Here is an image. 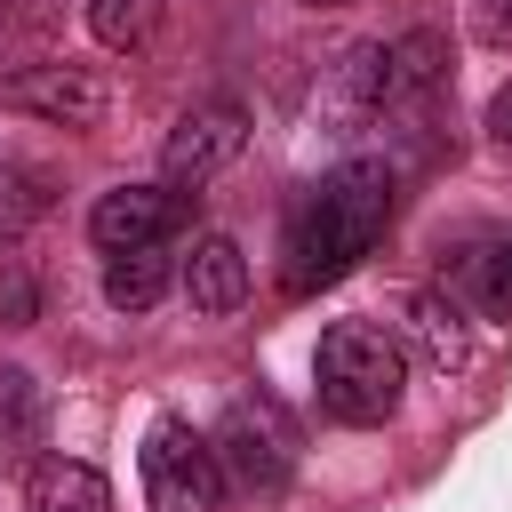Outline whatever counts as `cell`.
Masks as SVG:
<instances>
[{
    "label": "cell",
    "mask_w": 512,
    "mask_h": 512,
    "mask_svg": "<svg viewBox=\"0 0 512 512\" xmlns=\"http://www.w3.org/2000/svg\"><path fill=\"white\" fill-rule=\"evenodd\" d=\"M56 208V184L40 168H0V240H24Z\"/></svg>",
    "instance_id": "9a60e30c"
},
{
    "label": "cell",
    "mask_w": 512,
    "mask_h": 512,
    "mask_svg": "<svg viewBox=\"0 0 512 512\" xmlns=\"http://www.w3.org/2000/svg\"><path fill=\"white\" fill-rule=\"evenodd\" d=\"M224 456L208 432H192L184 416H160L144 432V496L152 512H216L224 504Z\"/></svg>",
    "instance_id": "277c9868"
},
{
    "label": "cell",
    "mask_w": 512,
    "mask_h": 512,
    "mask_svg": "<svg viewBox=\"0 0 512 512\" xmlns=\"http://www.w3.org/2000/svg\"><path fill=\"white\" fill-rule=\"evenodd\" d=\"M456 304L488 312V320H512V232H472L448 248V280H440Z\"/></svg>",
    "instance_id": "9c48e42d"
},
{
    "label": "cell",
    "mask_w": 512,
    "mask_h": 512,
    "mask_svg": "<svg viewBox=\"0 0 512 512\" xmlns=\"http://www.w3.org/2000/svg\"><path fill=\"white\" fill-rule=\"evenodd\" d=\"M304 8H352V0H304Z\"/></svg>",
    "instance_id": "ffe728a7"
},
{
    "label": "cell",
    "mask_w": 512,
    "mask_h": 512,
    "mask_svg": "<svg viewBox=\"0 0 512 512\" xmlns=\"http://www.w3.org/2000/svg\"><path fill=\"white\" fill-rule=\"evenodd\" d=\"M400 344H408L432 376H464L472 352H480V336H472V320H464V304H456L448 288H416V296L400 304Z\"/></svg>",
    "instance_id": "ba28073f"
},
{
    "label": "cell",
    "mask_w": 512,
    "mask_h": 512,
    "mask_svg": "<svg viewBox=\"0 0 512 512\" xmlns=\"http://www.w3.org/2000/svg\"><path fill=\"white\" fill-rule=\"evenodd\" d=\"M24 512H112V488L96 464H72V456H48L24 488Z\"/></svg>",
    "instance_id": "8fae6325"
},
{
    "label": "cell",
    "mask_w": 512,
    "mask_h": 512,
    "mask_svg": "<svg viewBox=\"0 0 512 512\" xmlns=\"http://www.w3.org/2000/svg\"><path fill=\"white\" fill-rule=\"evenodd\" d=\"M440 72H448V40H440V32H400V40H392V104L440 88Z\"/></svg>",
    "instance_id": "4fadbf2b"
},
{
    "label": "cell",
    "mask_w": 512,
    "mask_h": 512,
    "mask_svg": "<svg viewBox=\"0 0 512 512\" xmlns=\"http://www.w3.org/2000/svg\"><path fill=\"white\" fill-rule=\"evenodd\" d=\"M168 280H176L168 248H128V256H104V304H112V312H152V304L168 296Z\"/></svg>",
    "instance_id": "7c38bea8"
},
{
    "label": "cell",
    "mask_w": 512,
    "mask_h": 512,
    "mask_svg": "<svg viewBox=\"0 0 512 512\" xmlns=\"http://www.w3.org/2000/svg\"><path fill=\"white\" fill-rule=\"evenodd\" d=\"M240 144H248V112L232 96H200V104L176 112V128L160 144V184H176V192L208 184V176H224L240 160Z\"/></svg>",
    "instance_id": "5b68a950"
},
{
    "label": "cell",
    "mask_w": 512,
    "mask_h": 512,
    "mask_svg": "<svg viewBox=\"0 0 512 512\" xmlns=\"http://www.w3.org/2000/svg\"><path fill=\"white\" fill-rule=\"evenodd\" d=\"M176 288H184L192 312H240V296H248V256H240V240L200 232V240L184 248V264H176Z\"/></svg>",
    "instance_id": "30bf717a"
},
{
    "label": "cell",
    "mask_w": 512,
    "mask_h": 512,
    "mask_svg": "<svg viewBox=\"0 0 512 512\" xmlns=\"http://www.w3.org/2000/svg\"><path fill=\"white\" fill-rule=\"evenodd\" d=\"M488 144L512 160V88H496V96H488Z\"/></svg>",
    "instance_id": "d6986e66"
},
{
    "label": "cell",
    "mask_w": 512,
    "mask_h": 512,
    "mask_svg": "<svg viewBox=\"0 0 512 512\" xmlns=\"http://www.w3.org/2000/svg\"><path fill=\"white\" fill-rule=\"evenodd\" d=\"M0 104L32 112V120H48V128H96L112 96H104V80H96L88 64H24V72L0 80Z\"/></svg>",
    "instance_id": "52a82bcc"
},
{
    "label": "cell",
    "mask_w": 512,
    "mask_h": 512,
    "mask_svg": "<svg viewBox=\"0 0 512 512\" xmlns=\"http://www.w3.org/2000/svg\"><path fill=\"white\" fill-rule=\"evenodd\" d=\"M32 320H40V288L24 272H8L0 280V328H32Z\"/></svg>",
    "instance_id": "e0dca14e"
},
{
    "label": "cell",
    "mask_w": 512,
    "mask_h": 512,
    "mask_svg": "<svg viewBox=\"0 0 512 512\" xmlns=\"http://www.w3.org/2000/svg\"><path fill=\"white\" fill-rule=\"evenodd\" d=\"M208 440H216V456H224V480L248 488V496H280L288 472H296V424H288V408L264 400V392L232 400Z\"/></svg>",
    "instance_id": "3957f363"
},
{
    "label": "cell",
    "mask_w": 512,
    "mask_h": 512,
    "mask_svg": "<svg viewBox=\"0 0 512 512\" xmlns=\"http://www.w3.org/2000/svg\"><path fill=\"white\" fill-rule=\"evenodd\" d=\"M472 32L488 48H512V0H472Z\"/></svg>",
    "instance_id": "ac0fdd59"
},
{
    "label": "cell",
    "mask_w": 512,
    "mask_h": 512,
    "mask_svg": "<svg viewBox=\"0 0 512 512\" xmlns=\"http://www.w3.org/2000/svg\"><path fill=\"white\" fill-rule=\"evenodd\" d=\"M184 224V200L176 184H112L96 208H88V240L104 256H128V248H168Z\"/></svg>",
    "instance_id": "8992f818"
},
{
    "label": "cell",
    "mask_w": 512,
    "mask_h": 512,
    "mask_svg": "<svg viewBox=\"0 0 512 512\" xmlns=\"http://www.w3.org/2000/svg\"><path fill=\"white\" fill-rule=\"evenodd\" d=\"M32 424H40V400H32V376L0 368V456H24L32 448Z\"/></svg>",
    "instance_id": "2e32d148"
},
{
    "label": "cell",
    "mask_w": 512,
    "mask_h": 512,
    "mask_svg": "<svg viewBox=\"0 0 512 512\" xmlns=\"http://www.w3.org/2000/svg\"><path fill=\"white\" fill-rule=\"evenodd\" d=\"M160 16H168V0H88V32L104 48H144L160 32Z\"/></svg>",
    "instance_id": "5bb4252c"
},
{
    "label": "cell",
    "mask_w": 512,
    "mask_h": 512,
    "mask_svg": "<svg viewBox=\"0 0 512 512\" xmlns=\"http://www.w3.org/2000/svg\"><path fill=\"white\" fill-rule=\"evenodd\" d=\"M392 224V168L384 160H344L328 168L304 208L288 216V240H280V288L288 296H320L336 288L344 272H360V256L384 240Z\"/></svg>",
    "instance_id": "6da1fadb"
},
{
    "label": "cell",
    "mask_w": 512,
    "mask_h": 512,
    "mask_svg": "<svg viewBox=\"0 0 512 512\" xmlns=\"http://www.w3.org/2000/svg\"><path fill=\"white\" fill-rule=\"evenodd\" d=\"M312 384L336 424H384L408 392V344L376 320H336L312 352Z\"/></svg>",
    "instance_id": "7a4b0ae2"
}]
</instances>
